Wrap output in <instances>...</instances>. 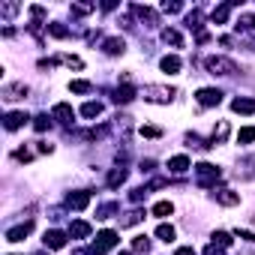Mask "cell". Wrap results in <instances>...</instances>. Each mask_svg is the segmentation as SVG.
Returning a JSON list of instances; mask_svg holds the SVG:
<instances>
[{"label": "cell", "instance_id": "cell-14", "mask_svg": "<svg viewBox=\"0 0 255 255\" xmlns=\"http://www.w3.org/2000/svg\"><path fill=\"white\" fill-rule=\"evenodd\" d=\"M159 66H162V72H168V75H177L183 63H180V57H177V54H165V57L159 60Z\"/></svg>", "mask_w": 255, "mask_h": 255}, {"label": "cell", "instance_id": "cell-28", "mask_svg": "<svg viewBox=\"0 0 255 255\" xmlns=\"http://www.w3.org/2000/svg\"><path fill=\"white\" fill-rule=\"evenodd\" d=\"M141 219H144V213H141V210H129V213L123 216V222H120V225H123V228H129V225H138Z\"/></svg>", "mask_w": 255, "mask_h": 255}, {"label": "cell", "instance_id": "cell-27", "mask_svg": "<svg viewBox=\"0 0 255 255\" xmlns=\"http://www.w3.org/2000/svg\"><path fill=\"white\" fill-rule=\"evenodd\" d=\"M51 120H54V117H48V114H36V117H33V129H36V132H45L48 126H51Z\"/></svg>", "mask_w": 255, "mask_h": 255}, {"label": "cell", "instance_id": "cell-6", "mask_svg": "<svg viewBox=\"0 0 255 255\" xmlns=\"http://www.w3.org/2000/svg\"><path fill=\"white\" fill-rule=\"evenodd\" d=\"M90 198H93V195H90L87 189H81V192H69V195H66V207H72V210H84V207L90 204Z\"/></svg>", "mask_w": 255, "mask_h": 255}, {"label": "cell", "instance_id": "cell-34", "mask_svg": "<svg viewBox=\"0 0 255 255\" xmlns=\"http://www.w3.org/2000/svg\"><path fill=\"white\" fill-rule=\"evenodd\" d=\"M108 135V126H96V129H87L84 132V138H90V141H99V138H105Z\"/></svg>", "mask_w": 255, "mask_h": 255}, {"label": "cell", "instance_id": "cell-31", "mask_svg": "<svg viewBox=\"0 0 255 255\" xmlns=\"http://www.w3.org/2000/svg\"><path fill=\"white\" fill-rule=\"evenodd\" d=\"M69 90H72V93H90V90H93V84H90V81L75 78V81H69Z\"/></svg>", "mask_w": 255, "mask_h": 255}, {"label": "cell", "instance_id": "cell-46", "mask_svg": "<svg viewBox=\"0 0 255 255\" xmlns=\"http://www.w3.org/2000/svg\"><path fill=\"white\" fill-rule=\"evenodd\" d=\"M30 15H33V18H42V15H45V6H30Z\"/></svg>", "mask_w": 255, "mask_h": 255}, {"label": "cell", "instance_id": "cell-11", "mask_svg": "<svg viewBox=\"0 0 255 255\" xmlns=\"http://www.w3.org/2000/svg\"><path fill=\"white\" fill-rule=\"evenodd\" d=\"M111 99H114L117 105L132 102V99H135V87H132V84H123V87H117V90H114V96H111Z\"/></svg>", "mask_w": 255, "mask_h": 255}, {"label": "cell", "instance_id": "cell-9", "mask_svg": "<svg viewBox=\"0 0 255 255\" xmlns=\"http://www.w3.org/2000/svg\"><path fill=\"white\" fill-rule=\"evenodd\" d=\"M30 231H33V222L15 225V228H9V231H6V240H9V243H21V240H24V237H27Z\"/></svg>", "mask_w": 255, "mask_h": 255}, {"label": "cell", "instance_id": "cell-24", "mask_svg": "<svg viewBox=\"0 0 255 255\" xmlns=\"http://www.w3.org/2000/svg\"><path fill=\"white\" fill-rule=\"evenodd\" d=\"M186 27H189V30H198V36H201V12H198V9H192V12L186 15Z\"/></svg>", "mask_w": 255, "mask_h": 255}, {"label": "cell", "instance_id": "cell-21", "mask_svg": "<svg viewBox=\"0 0 255 255\" xmlns=\"http://www.w3.org/2000/svg\"><path fill=\"white\" fill-rule=\"evenodd\" d=\"M237 30H243V33H249V30H255V15L252 12H243L240 18H237V24H234Z\"/></svg>", "mask_w": 255, "mask_h": 255}, {"label": "cell", "instance_id": "cell-40", "mask_svg": "<svg viewBox=\"0 0 255 255\" xmlns=\"http://www.w3.org/2000/svg\"><path fill=\"white\" fill-rule=\"evenodd\" d=\"M147 192H150L147 186H138V189H132V195H129V201H132V204H138V201H144V198H147Z\"/></svg>", "mask_w": 255, "mask_h": 255}, {"label": "cell", "instance_id": "cell-4", "mask_svg": "<svg viewBox=\"0 0 255 255\" xmlns=\"http://www.w3.org/2000/svg\"><path fill=\"white\" fill-rule=\"evenodd\" d=\"M114 246H117V231H108V228H105V231H99V234H96V240H93L90 252H93V255H105V252H108V249H114Z\"/></svg>", "mask_w": 255, "mask_h": 255}, {"label": "cell", "instance_id": "cell-20", "mask_svg": "<svg viewBox=\"0 0 255 255\" xmlns=\"http://www.w3.org/2000/svg\"><path fill=\"white\" fill-rule=\"evenodd\" d=\"M90 231H93V228H90V225H87V222H81V219H78V222H72V225H69V234H72V237H75V240H84V237H90Z\"/></svg>", "mask_w": 255, "mask_h": 255}, {"label": "cell", "instance_id": "cell-41", "mask_svg": "<svg viewBox=\"0 0 255 255\" xmlns=\"http://www.w3.org/2000/svg\"><path fill=\"white\" fill-rule=\"evenodd\" d=\"M0 12H3L6 18H12V15L18 12V3H0Z\"/></svg>", "mask_w": 255, "mask_h": 255}, {"label": "cell", "instance_id": "cell-22", "mask_svg": "<svg viewBox=\"0 0 255 255\" xmlns=\"http://www.w3.org/2000/svg\"><path fill=\"white\" fill-rule=\"evenodd\" d=\"M132 12H135L141 21H147V24H156V12H153V9H147V6H138V3H135V6H132Z\"/></svg>", "mask_w": 255, "mask_h": 255}, {"label": "cell", "instance_id": "cell-29", "mask_svg": "<svg viewBox=\"0 0 255 255\" xmlns=\"http://www.w3.org/2000/svg\"><path fill=\"white\" fill-rule=\"evenodd\" d=\"M237 141L240 144H252L255 141V126H243V129L237 132Z\"/></svg>", "mask_w": 255, "mask_h": 255}, {"label": "cell", "instance_id": "cell-2", "mask_svg": "<svg viewBox=\"0 0 255 255\" xmlns=\"http://www.w3.org/2000/svg\"><path fill=\"white\" fill-rule=\"evenodd\" d=\"M141 96H144L147 102H159V105H165V102H171V99L177 96V90H174V87H165V84H147V87L141 90Z\"/></svg>", "mask_w": 255, "mask_h": 255}, {"label": "cell", "instance_id": "cell-33", "mask_svg": "<svg viewBox=\"0 0 255 255\" xmlns=\"http://www.w3.org/2000/svg\"><path fill=\"white\" fill-rule=\"evenodd\" d=\"M156 237H159V240H165V243H168V240H174V225H165V222H162V225L156 228Z\"/></svg>", "mask_w": 255, "mask_h": 255}, {"label": "cell", "instance_id": "cell-25", "mask_svg": "<svg viewBox=\"0 0 255 255\" xmlns=\"http://www.w3.org/2000/svg\"><path fill=\"white\" fill-rule=\"evenodd\" d=\"M81 114L84 117H99L102 114V102H84L81 105Z\"/></svg>", "mask_w": 255, "mask_h": 255}, {"label": "cell", "instance_id": "cell-43", "mask_svg": "<svg viewBox=\"0 0 255 255\" xmlns=\"http://www.w3.org/2000/svg\"><path fill=\"white\" fill-rule=\"evenodd\" d=\"M183 6L180 3H162V12H168V15H174V12H180Z\"/></svg>", "mask_w": 255, "mask_h": 255}, {"label": "cell", "instance_id": "cell-12", "mask_svg": "<svg viewBox=\"0 0 255 255\" xmlns=\"http://www.w3.org/2000/svg\"><path fill=\"white\" fill-rule=\"evenodd\" d=\"M216 204H222V207H234V204H240V195H237L234 189H216Z\"/></svg>", "mask_w": 255, "mask_h": 255}, {"label": "cell", "instance_id": "cell-5", "mask_svg": "<svg viewBox=\"0 0 255 255\" xmlns=\"http://www.w3.org/2000/svg\"><path fill=\"white\" fill-rule=\"evenodd\" d=\"M195 99H198L201 108H213V105L222 102V90H216V87H201V90L195 93Z\"/></svg>", "mask_w": 255, "mask_h": 255}, {"label": "cell", "instance_id": "cell-30", "mask_svg": "<svg viewBox=\"0 0 255 255\" xmlns=\"http://www.w3.org/2000/svg\"><path fill=\"white\" fill-rule=\"evenodd\" d=\"M45 27H48V33H51L54 39H66V36H69V27H63V24H57V21H54V24H45Z\"/></svg>", "mask_w": 255, "mask_h": 255}, {"label": "cell", "instance_id": "cell-42", "mask_svg": "<svg viewBox=\"0 0 255 255\" xmlns=\"http://www.w3.org/2000/svg\"><path fill=\"white\" fill-rule=\"evenodd\" d=\"M234 234H237L240 240H249V243H255V231H246V228H237Z\"/></svg>", "mask_w": 255, "mask_h": 255}, {"label": "cell", "instance_id": "cell-47", "mask_svg": "<svg viewBox=\"0 0 255 255\" xmlns=\"http://www.w3.org/2000/svg\"><path fill=\"white\" fill-rule=\"evenodd\" d=\"M174 255H195V249H192V246H180Z\"/></svg>", "mask_w": 255, "mask_h": 255}, {"label": "cell", "instance_id": "cell-35", "mask_svg": "<svg viewBox=\"0 0 255 255\" xmlns=\"http://www.w3.org/2000/svg\"><path fill=\"white\" fill-rule=\"evenodd\" d=\"M57 60H60V63H66V66H72V69H81V66H84V63H81V57H75V54H60Z\"/></svg>", "mask_w": 255, "mask_h": 255}, {"label": "cell", "instance_id": "cell-23", "mask_svg": "<svg viewBox=\"0 0 255 255\" xmlns=\"http://www.w3.org/2000/svg\"><path fill=\"white\" fill-rule=\"evenodd\" d=\"M123 180H126V168H123V165H120V168H111V174H108V186L114 189V186H120Z\"/></svg>", "mask_w": 255, "mask_h": 255}, {"label": "cell", "instance_id": "cell-15", "mask_svg": "<svg viewBox=\"0 0 255 255\" xmlns=\"http://www.w3.org/2000/svg\"><path fill=\"white\" fill-rule=\"evenodd\" d=\"M168 171H171V174L189 171V156H183V153H180V156H171V159H168Z\"/></svg>", "mask_w": 255, "mask_h": 255}, {"label": "cell", "instance_id": "cell-38", "mask_svg": "<svg viewBox=\"0 0 255 255\" xmlns=\"http://www.w3.org/2000/svg\"><path fill=\"white\" fill-rule=\"evenodd\" d=\"M132 249H135V252H147V249H150V240H147L144 234H138V237L132 240Z\"/></svg>", "mask_w": 255, "mask_h": 255}, {"label": "cell", "instance_id": "cell-16", "mask_svg": "<svg viewBox=\"0 0 255 255\" xmlns=\"http://www.w3.org/2000/svg\"><path fill=\"white\" fill-rule=\"evenodd\" d=\"M231 111H237V114H255V99H243V96H237V99L231 102Z\"/></svg>", "mask_w": 255, "mask_h": 255}, {"label": "cell", "instance_id": "cell-37", "mask_svg": "<svg viewBox=\"0 0 255 255\" xmlns=\"http://www.w3.org/2000/svg\"><path fill=\"white\" fill-rule=\"evenodd\" d=\"M96 6L93 3H72V15H90Z\"/></svg>", "mask_w": 255, "mask_h": 255}, {"label": "cell", "instance_id": "cell-44", "mask_svg": "<svg viewBox=\"0 0 255 255\" xmlns=\"http://www.w3.org/2000/svg\"><path fill=\"white\" fill-rule=\"evenodd\" d=\"M222 252H225V249H222V246H216V243H210V246L204 249V255H222Z\"/></svg>", "mask_w": 255, "mask_h": 255}, {"label": "cell", "instance_id": "cell-39", "mask_svg": "<svg viewBox=\"0 0 255 255\" xmlns=\"http://www.w3.org/2000/svg\"><path fill=\"white\" fill-rule=\"evenodd\" d=\"M144 138H159L162 135V129H159V126H141V129H138Z\"/></svg>", "mask_w": 255, "mask_h": 255}, {"label": "cell", "instance_id": "cell-13", "mask_svg": "<svg viewBox=\"0 0 255 255\" xmlns=\"http://www.w3.org/2000/svg\"><path fill=\"white\" fill-rule=\"evenodd\" d=\"M102 51H105V54H123V51H126V42H123L120 36H108V39L102 42Z\"/></svg>", "mask_w": 255, "mask_h": 255}, {"label": "cell", "instance_id": "cell-26", "mask_svg": "<svg viewBox=\"0 0 255 255\" xmlns=\"http://www.w3.org/2000/svg\"><path fill=\"white\" fill-rule=\"evenodd\" d=\"M171 213H174V204H171V201H159V204H153V216L162 219V216H171Z\"/></svg>", "mask_w": 255, "mask_h": 255}, {"label": "cell", "instance_id": "cell-7", "mask_svg": "<svg viewBox=\"0 0 255 255\" xmlns=\"http://www.w3.org/2000/svg\"><path fill=\"white\" fill-rule=\"evenodd\" d=\"M42 243H45V249H63V246H66V231L51 228V231H45Z\"/></svg>", "mask_w": 255, "mask_h": 255}, {"label": "cell", "instance_id": "cell-8", "mask_svg": "<svg viewBox=\"0 0 255 255\" xmlns=\"http://www.w3.org/2000/svg\"><path fill=\"white\" fill-rule=\"evenodd\" d=\"M51 117H54V120H60V123H66V126H69V123H72V120H75V111H72V105H66V102H57V105H54V108H51Z\"/></svg>", "mask_w": 255, "mask_h": 255}, {"label": "cell", "instance_id": "cell-45", "mask_svg": "<svg viewBox=\"0 0 255 255\" xmlns=\"http://www.w3.org/2000/svg\"><path fill=\"white\" fill-rule=\"evenodd\" d=\"M15 159L18 162H30V150H15Z\"/></svg>", "mask_w": 255, "mask_h": 255}, {"label": "cell", "instance_id": "cell-3", "mask_svg": "<svg viewBox=\"0 0 255 255\" xmlns=\"http://www.w3.org/2000/svg\"><path fill=\"white\" fill-rule=\"evenodd\" d=\"M195 174H198V186H216V180L222 177V171L216 165H210V162H198Z\"/></svg>", "mask_w": 255, "mask_h": 255}, {"label": "cell", "instance_id": "cell-19", "mask_svg": "<svg viewBox=\"0 0 255 255\" xmlns=\"http://www.w3.org/2000/svg\"><path fill=\"white\" fill-rule=\"evenodd\" d=\"M162 42H165V45H174V48H183V36H180L174 27H165V30H162Z\"/></svg>", "mask_w": 255, "mask_h": 255}, {"label": "cell", "instance_id": "cell-18", "mask_svg": "<svg viewBox=\"0 0 255 255\" xmlns=\"http://www.w3.org/2000/svg\"><path fill=\"white\" fill-rule=\"evenodd\" d=\"M234 6H237V3H222V6H216V9H213V24H225Z\"/></svg>", "mask_w": 255, "mask_h": 255}, {"label": "cell", "instance_id": "cell-32", "mask_svg": "<svg viewBox=\"0 0 255 255\" xmlns=\"http://www.w3.org/2000/svg\"><path fill=\"white\" fill-rule=\"evenodd\" d=\"M111 213H117V204H114V201H108V204L96 207V219H108Z\"/></svg>", "mask_w": 255, "mask_h": 255}, {"label": "cell", "instance_id": "cell-48", "mask_svg": "<svg viewBox=\"0 0 255 255\" xmlns=\"http://www.w3.org/2000/svg\"><path fill=\"white\" fill-rule=\"evenodd\" d=\"M72 255H90V252H84V249H75V252H72Z\"/></svg>", "mask_w": 255, "mask_h": 255}, {"label": "cell", "instance_id": "cell-10", "mask_svg": "<svg viewBox=\"0 0 255 255\" xmlns=\"http://www.w3.org/2000/svg\"><path fill=\"white\" fill-rule=\"evenodd\" d=\"M27 120H30V117H27L24 111H9V114L3 117V126H6V129L12 132V129H18V126H24Z\"/></svg>", "mask_w": 255, "mask_h": 255}, {"label": "cell", "instance_id": "cell-17", "mask_svg": "<svg viewBox=\"0 0 255 255\" xmlns=\"http://www.w3.org/2000/svg\"><path fill=\"white\" fill-rule=\"evenodd\" d=\"M27 96V84H6L3 87V99H24Z\"/></svg>", "mask_w": 255, "mask_h": 255}, {"label": "cell", "instance_id": "cell-1", "mask_svg": "<svg viewBox=\"0 0 255 255\" xmlns=\"http://www.w3.org/2000/svg\"><path fill=\"white\" fill-rule=\"evenodd\" d=\"M204 69L210 75H234L237 72V63L228 60V57H222V54H210V57H204Z\"/></svg>", "mask_w": 255, "mask_h": 255}, {"label": "cell", "instance_id": "cell-36", "mask_svg": "<svg viewBox=\"0 0 255 255\" xmlns=\"http://www.w3.org/2000/svg\"><path fill=\"white\" fill-rule=\"evenodd\" d=\"M213 243L222 246V249H228V246H231V234H228V231H216V234H213Z\"/></svg>", "mask_w": 255, "mask_h": 255}]
</instances>
